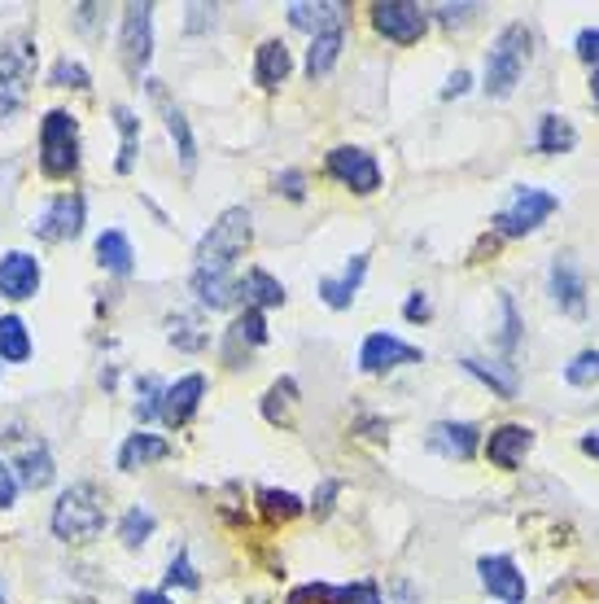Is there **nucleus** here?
Masks as SVG:
<instances>
[{
    "label": "nucleus",
    "mask_w": 599,
    "mask_h": 604,
    "mask_svg": "<svg viewBox=\"0 0 599 604\" xmlns=\"http://www.w3.org/2000/svg\"><path fill=\"white\" fill-rule=\"evenodd\" d=\"M106 530V504L93 483H75L53 504V534L62 543H93Z\"/></svg>",
    "instance_id": "nucleus-1"
},
{
    "label": "nucleus",
    "mask_w": 599,
    "mask_h": 604,
    "mask_svg": "<svg viewBox=\"0 0 599 604\" xmlns=\"http://www.w3.org/2000/svg\"><path fill=\"white\" fill-rule=\"evenodd\" d=\"M525 66H530V31L521 22H512V27L499 31V40L485 53V84H481L485 97H494V102L512 97L521 75H525Z\"/></svg>",
    "instance_id": "nucleus-2"
},
{
    "label": "nucleus",
    "mask_w": 599,
    "mask_h": 604,
    "mask_svg": "<svg viewBox=\"0 0 599 604\" xmlns=\"http://www.w3.org/2000/svg\"><path fill=\"white\" fill-rule=\"evenodd\" d=\"M254 242V220H249V211L245 206H233V211H224L215 224H211V233L202 237L197 245V267H206V272H233V258H240L245 250Z\"/></svg>",
    "instance_id": "nucleus-3"
},
{
    "label": "nucleus",
    "mask_w": 599,
    "mask_h": 604,
    "mask_svg": "<svg viewBox=\"0 0 599 604\" xmlns=\"http://www.w3.org/2000/svg\"><path fill=\"white\" fill-rule=\"evenodd\" d=\"M40 167L49 180H66L79 167V123L66 110H49L40 123Z\"/></svg>",
    "instance_id": "nucleus-4"
},
{
    "label": "nucleus",
    "mask_w": 599,
    "mask_h": 604,
    "mask_svg": "<svg viewBox=\"0 0 599 604\" xmlns=\"http://www.w3.org/2000/svg\"><path fill=\"white\" fill-rule=\"evenodd\" d=\"M556 206H560V198L547 193V189H516L512 206H503V211L494 215V229H499V237H525V233H534L547 215H556Z\"/></svg>",
    "instance_id": "nucleus-5"
},
{
    "label": "nucleus",
    "mask_w": 599,
    "mask_h": 604,
    "mask_svg": "<svg viewBox=\"0 0 599 604\" xmlns=\"http://www.w3.org/2000/svg\"><path fill=\"white\" fill-rule=\"evenodd\" d=\"M372 27L394 44H416L429 31V13L411 0H381L372 4Z\"/></svg>",
    "instance_id": "nucleus-6"
},
{
    "label": "nucleus",
    "mask_w": 599,
    "mask_h": 604,
    "mask_svg": "<svg viewBox=\"0 0 599 604\" xmlns=\"http://www.w3.org/2000/svg\"><path fill=\"white\" fill-rule=\"evenodd\" d=\"M122 62L127 71H145L153 57V4H127L122 9Z\"/></svg>",
    "instance_id": "nucleus-7"
},
{
    "label": "nucleus",
    "mask_w": 599,
    "mask_h": 604,
    "mask_svg": "<svg viewBox=\"0 0 599 604\" xmlns=\"http://www.w3.org/2000/svg\"><path fill=\"white\" fill-rule=\"evenodd\" d=\"M329 176L333 180H342V184H351L355 193H376L381 189V167H376V158L360 149V145H338V149H329Z\"/></svg>",
    "instance_id": "nucleus-8"
},
{
    "label": "nucleus",
    "mask_w": 599,
    "mask_h": 604,
    "mask_svg": "<svg viewBox=\"0 0 599 604\" xmlns=\"http://www.w3.org/2000/svg\"><path fill=\"white\" fill-rule=\"evenodd\" d=\"M31 229H35V237H44V242L79 237V229H84V198H79V193H62Z\"/></svg>",
    "instance_id": "nucleus-9"
},
{
    "label": "nucleus",
    "mask_w": 599,
    "mask_h": 604,
    "mask_svg": "<svg viewBox=\"0 0 599 604\" xmlns=\"http://www.w3.org/2000/svg\"><path fill=\"white\" fill-rule=\"evenodd\" d=\"M35 289H40V263L26 250L0 254V294L9 303H22V298H35Z\"/></svg>",
    "instance_id": "nucleus-10"
},
{
    "label": "nucleus",
    "mask_w": 599,
    "mask_h": 604,
    "mask_svg": "<svg viewBox=\"0 0 599 604\" xmlns=\"http://www.w3.org/2000/svg\"><path fill=\"white\" fill-rule=\"evenodd\" d=\"M420 360H425V351H420V347L398 342L394 333H372V338L363 342V351H360L363 372H385V368H398V363H420Z\"/></svg>",
    "instance_id": "nucleus-11"
},
{
    "label": "nucleus",
    "mask_w": 599,
    "mask_h": 604,
    "mask_svg": "<svg viewBox=\"0 0 599 604\" xmlns=\"http://www.w3.org/2000/svg\"><path fill=\"white\" fill-rule=\"evenodd\" d=\"M478 574H481V587H485L490 596H499L503 604L525 601V574H521L507 557H481Z\"/></svg>",
    "instance_id": "nucleus-12"
},
{
    "label": "nucleus",
    "mask_w": 599,
    "mask_h": 604,
    "mask_svg": "<svg viewBox=\"0 0 599 604\" xmlns=\"http://www.w3.org/2000/svg\"><path fill=\"white\" fill-rule=\"evenodd\" d=\"M202 394H206V377H202V372H189V377H180L175 385L162 390V407H158V416H162L167 425H184V421L197 412Z\"/></svg>",
    "instance_id": "nucleus-13"
},
{
    "label": "nucleus",
    "mask_w": 599,
    "mask_h": 604,
    "mask_svg": "<svg viewBox=\"0 0 599 604\" xmlns=\"http://www.w3.org/2000/svg\"><path fill=\"white\" fill-rule=\"evenodd\" d=\"M530 447H534V430H530V425H499V430H490L485 456H490V465H499V469H516Z\"/></svg>",
    "instance_id": "nucleus-14"
},
{
    "label": "nucleus",
    "mask_w": 599,
    "mask_h": 604,
    "mask_svg": "<svg viewBox=\"0 0 599 604\" xmlns=\"http://www.w3.org/2000/svg\"><path fill=\"white\" fill-rule=\"evenodd\" d=\"M478 443H481V430L469 425V421H438V425L429 430V447L442 452V456H451V460H469V456L478 452Z\"/></svg>",
    "instance_id": "nucleus-15"
},
{
    "label": "nucleus",
    "mask_w": 599,
    "mask_h": 604,
    "mask_svg": "<svg viewBox=\"0 0 599 604\" xmlns=\"http://www.w3.org/2000/svg\"><path fill=\"white\" fill-rule=\"evenodd\" d=\"M289 22L298 31H311V35H324V31H342V18H346V4L338 0H320V4H307V0H293L289 9Z\"/></svg>",
    "instance_id": "nucleus-16"
},
{
    "label": "nucleus",
    "mask_w": 599,
    "mask_h": 604,
    "mask_svg": "<svg viewBox=\"0 0 599 604\" xmlns=\"http://www.w3.org/2000/svg\"><path fill=\"white\" fill-rule=\"evenodd\" d=\"M552 298L569 316H582V307H587V285H582V272H578V263L569 254L552 263Z\"/></svg>",
    "instance_id": "nucleus-17"
},
{
    "label": "nucleus",
    "mask_w": 599,
    "mask_h": 604,
    "mask_svg": "<svg viewBox=\"0 0 599 604\" xmlns=\"http://www.w3.org/2000/svg\"><path fill=\"white\" fill-rule=\"evenodd\" d=\"M193 294H197L202 307L224 311V307H233L240 298V280L233 272H206V267H197L193 272Z\"/></svg>",
    "instance_id": "nucleus-18"
},
{
    "label": "nucleus",
    "mask_w": 599,
    "mask_h": 604,
    "mask_svg": "<svg viewBox=\"0 0 599 604\" xmlns=\"http://www.w3.org/2000/svg\"><path fill=\"white\" fill-rule=\"evenodd\" d=\"M289 71H293V57H289L285 40H263L254 53V80L263 88H280L289 80Z\"/></svg>",
    "instance_id": "nucleus-19"
},
{
    "label": "nucleus",
    "mask_w": 599,
    "mask_h": 604,
    "mask_svg": "<svg viewBox=\"0 0 599 604\" xmlns=\"http://www.w3.org/2000/svg\"><path fill=\"white\" fill-rule=\"evenodd\" d=\"M363 272H367V258H363V254H355V258L346 263V272H342V276H324V280H320V298H324L333 311L351 307V303H355V294H360Z\"/></svg>",
    "instance_id": "nucleus-20"
},
{
    "label": "nucleus",
    "mask_w": 599,
    "mask_h": 604,
    "mask_svg": "<svg viewBox=\"0 0 599 604\" xmlns=\"http://www.w3.org/2000/svg\"><path fill=\"white\" fill-rule=\"evenodd\" d=\"M13 478L22 486H31V490L53 483V456H49V447H44L40 438H26V443L18 447V474H13Z\"/></svg>",
    "instance_id": "nucleus-21"
},
{
    "label": "nucleus",
    "mask_w": 599,
    "mask_h": 604,
    "mask_svg": "<svg viewBox=\"0 0 599 604\" xmlns=\"http://www.w3.org/2000/svg\"><path fill=\"white\" fill-rule=\"evenodd\" d=\"M35 71V49L26 40L0 44V88H22Z\"/></svg>",
    "instance_id": "nucleus-22"
},
{
    "label": "nucleus",
    "mask_w": 599,
    "mask_h": 604,
    "mask_svg": "<svg viewBox=\"0 0 599 604\" xmlns=\"http://www.w3.org/2000/svg\"><path fill=\"white\" fill-rule=\"evenodd\" d=\"M149 93H153V102H158V106H162V115H167V131L180 140V162H184V171H193V162H197V145H193V131H189L184 110H175V106L167 102L162 84H149Z\"/></svg>",
    "instance_id": "nucleus-23"
},
{
    "label": "nucleus",
    "mask_w": 599,
    "mask_h": 604,
    "mask_svg": "<svg viewBox=\"0 0 599 604\" xmlns=\"http://www.w3.org/2000/svg\"><path fill=\"white\" fill-rule=\"evenodd\" d=\"M171 456V447L162 443V438H153V434H131L127 443H122L119 452V469H140V465H153V460H167Z\"/></svg>",
    "instance_id": "nucleus-24"
},
{
    "label": "nucleus",
    "mask_w": 599,
    "mask_h": 604,
    "mask_svg": "<svg viewBox=\"0 0 599 604\" xmlns=\"http://www.w3.org/2000/svg\"><path fill=\"white\" fill-rule=\"evenodd\" d=\"M97 263H101L106 272H119V276H127V272H131V263H136V250H131V242L122 237L119 229H110V233H101V237H97Z\"/></svg>",
    "instance_id": "nucleus-25"
},
{
    "label": "nucleus",
    "mask_w": 599,
    "mask_h": 604,
    "mask_svg": "<svg viewBox=\"0 0 599 604\" xmlns=\"http://www.w3.org/2000/svg\"><path fill=\"white\" fill-rule=\"evenodd\" d=\"M342 31H324V35H315L311 40V49H307V75L311 80H324L329 71H333V62H338V53H342Z\"/></svg>",
    "instance_id": "nucleus-26"
},
{
    "label": "nucleus",
    "mask_w": 599,
    "mask_h": 604,
    "mask_svg": "<svg viewBox=\"0 0 599 604\" xmlns=\"http://www.w3.org/2000/svg\"><path fill=\"white\" fill-rule=\"evenodd\" d=\"M240 294L263 311V307H280L285 303V285L271 276V272H263V267H254L245 280H240Z\"/></svg>",
    "instance_id": "nucleus-27"
},
{
    "label": "nucleus",
    "mask_w": 599,
    "mask_h": 604,
    "mask_svg": "<svg viewBox=\"0 0 599 604\" xmlns=\"http://www.w3.org/2000/svg\"><path fill=\"white\" fill-rule=\"evenodd\" d=\"M574 145H578L574 123L565 115H543V123H538V149L543 153H569Z\"/></svg>",
    "instance_id": "nucleus-28"
},
{
    "label": "nucleus",
    "mask_w": 599,
    "mask_h": 604,
    "mask_svg": "<svg viewBox=\"0 0 599 604\" xmlns=\"http://www.w3.org/2000/svg\"><path fill=\"white\" fill-rule=\"evenodd\" d=\"M31 356V333L18 316H0V360L4 363H22Z\"/></svg>",
    "instance_id": "nucleus-29"
},
{
    "label": "nucleus",
    "mask_w": 599,
    "mask_h": 604,
    "mask_svg": "<svg viewBox=\"0 0 599 604\" xmlns=\"http://www.w3.org/2000/svg\"><path fill=\"white\" fill-rule=\"evenodd\" d=\"M167 338H171L180 351H202V347L211 342V333L202 329V320H197V316H184V311H175V316L167 320Z\"/></svg>",
    "instance_id": "nucleus-30"
},
{
    "label": "nucleus",
    "mask_w": 599,
    "mask_h": 604,
    "mask_svg": "<svg viewBox=\"0 0 599 604\" xmlns=\"http://www.w3.org/2000/svg\"><path fill=\"white\" fill-rule=\"evenodd\" d=\"M293 403H298V385H293V377H280V381L267 390V399H263V416H267L271 425H289Z\"/></svg>",
    "instance_id": "nucleus-31"
},
{
    "label": "nucleus",
    "mask_w": 599,
    "mask_h": 604,
    "mask_svg": "<svg viewBox=\"0 0 599 604\" xmlns=\"http://www.w3.org/2000/svg\"><path fill=\"white\" fill-rule=\"evenodd\" d=\"M258 504H263V512H267L271 521H293V517L302 512V499H298V495H289V490H271V486L258 490Z\"/></svg>",
    "instance_id": "nucleus-32"
},
{
    "label": "nucleus",
    "mask_w": 599,
    "mask_h": 604,
    "mask_svg": "<svg viewBox=\"0 0 599 604\" xmlns=\"http://www.w3.org/2000/svg\"><path fill=\"white\" fill-rule=\"evenodd\" d=\"M464 372L478 377V381H485L499 399H516V377H512V372H499L494 363H481V360H464Z\"/></svg>",
    "instance_id": "nucleus-33"
},
{
    "label": "nucleus",
    "mask_w": 599,
    "mask_h": 604,
    "mask_svg": "<svg viewBox=\"0 0 599 604\" xmlns=\"http://www.w3.org/2000/svg\"><path fill=\"white\" fill-rule=\"evenodd\" d=\"M149 534H153V512H149V508H127L119 526L122 543H127V548H140Z\"/></svg>",
    "instance_id": "nucleus-34"
},
{
    "label": "nucleus",
    "mask_w": 599,
    "mask_h": 604,
    "mask_svg": "<svg viewBox=\"0 0 599 604\" xmlns=\"http://www.w3.org/2000/svg\"><path fill=\"white\" fill-rule=\"evenodd\" d=\"M324 604H381L376 583H355V587H320Z\"/></svg>",
    "instance_id": "nucleus-35"
},
{
    "label": "nucleus",
    "mask_w": 599,
    "mask_h": 604,
    "mask_svg": "<svg viewBox=\"0 0 599 604\" xmlns=\"http://www.w3.org/2000/svg\"><path fill=\"white\" fill-rule=\"evenodd\" d=\"M233 342H249V347H263V342H267V325H263V311H258V307H249L245 316H237Z\"/></svg>",
    "instance_id": "nucleus-36"
},
{
    "label": "nucleus",
    "mask_w": 599,
    "mask_h": 604,
    "mask_svg": "<svg viewBox=\"0 0 599 604\" xmlns=\"http://www.w3.org/2000/svg\"><path fill=\"white\" fill-rule=\"evenodd\" d=\"M565 381H569V385H596L599 381V351H582V356H574V363L565 368Z\"/></svg>",
    "instance_id": "nucleus-37"
},
{
    "label": "nucleus",
    "mask_w": 599,
    "mask_h": 604,
    "mask_svg": "<svg viewBox=\"0 0 599 604\" xmlns=\"http://www.w3.org/2000/svg\"><path fill=\"white\" fill-rule=\"evenodd\" d=\"M115 119H119V131H122L119 171L127 176V171H131V162H136V115H131L127 106H119V110H115Z\"/></svg>",
    "instance_id": "nucleus-38"
},
{
    "label": "nucleus",
    "mask_w": 599,
    "mask_h": 604,
    "mask_svg": "<svg viewBox=\"0 0 599 604\" xmlns=\"http://www.w3.org/2000/svg\"><path fill=\"white\" fill-rule=\"evenodd\" d=\"M158 407H162V385H158V377H140V399H136V421H149V416H158Z\"/></svg>",
    "instance_id": "nucleus-39"
},
{
    "label": "nucleus",
    "mask_w": 599,
    "mask_h": 604,
    "mask_svg": "<svg viewBox=\"0 0 599 604\" xmlns=\"http://www.w3.org/2000/svg\"><path fill=\"white\" fill-rule=\"evenodd\" d=\"M53 84H57V88H88V71H84L79 62L62 57V62L53 66Z\"/></svg>",
    "instance_id": "nucleus-40"
},
{
    "label": "nucleus",
    "mask_w": 599,
    "mask_h": 604,
    "mask_svg": "<svg viewBox=\"0 0 599 604\" xmlns=\"http://www.w3.org/2000/svg\"><path fill=\"white\" fill-rule=\"evenodd\" d=\"M276 189H280L289 202H302V198H307V180H302V171H280V176H276Z\"/></svg>",
    "instance_id": "nucleus-41"
},
{
    "label": "nucleus",
    "mask_w": 599,
    "mask_h": 604,
    "mask_svg": "<svg viewBox=\"0 0 599 604\" xmlns=\"http://www.w3.org/2000/svg\"><path fill=\"white\" fill-rule=\"evenodd\" d=\"M167 583H180V587H197V570L189 565V557L180 552L175 561H171V570H167Z\"/></svg>",
    "instance_id": "nucleus-42"
},
{
    "label": "nucleus",
    "mask_w": 599,
    "mask_h": 604,
    "mask_svg": "<svg viewBox=\"0 0 599 604\" xmlns=\"http://www.w3.org/2000/svg\"><path fill=\"white\" fill-rule=\"evenodd\" d=\"M578 57H582L587 66H596L599 71V27H591V31H582V35H578Z\"/></svg>",
    "instance_id": "nucleus-43"
},
{
    "label": "nucleus",
    "mask_w": 599,
    "mask_h": 604,
    "mask_svg": "<svg viewBox=\"0 0 599 604\" xmlns=\"http://www.w3.org/2000/svg\"><path fill=\"white\" fill-rule=\"evenodd\" d=\"M434 13H438L447 27H456V22H469V18L478 13V4H438Z\"/></svg>",
    "instance_id": "nucleus-44"
},
{
    "label": "nucleus",
    "mask_w": 599,
    "mask_h": 604,
    "mask_svg": "<svg viewBox=\"0 0 599 604\" xmlns=\"http://www.w3.org/2000/svg\"><path fill=\"white\" fill-rule=\"evenodd\" d=\"M13 495H18V478H13V465L0 456V508H9L13 504Z\"/></svg>",
    "instance_id": "nucleus-45"
},
{
    "label": "nucleus",
    "mask_w": 599,
    "mask_h": 604,
    "mask_svg": "<svg viewBox=\"0 0 599 604\" xmlns=\"http://www.w3.org/2000/svg\"><path fill=\"white\" fill-rule=\"evenodd\" d=\"M403 316H407V320H429V298H425V294H411L407 307H403Z\"/></svg>",
    "instance_id": "nucleus-46"
},
{
    "label": "nucleus",
    "mask_w": 599,
    "mask_h": 604,
    "mask_svg": "<svg viewBox=\"0 0 599 604\" xmlns=\"http://www.w3.org/2000/svg\"><path fill=\"white\" fill-rule=\"evenodd\" d=\"M469 88V71H456L451 80H447V88H442V97H460Z\"/></svg>",
    "instance_id": "nucleus-47"
},
{
    "label": "nucleus",
    "mask_w": 599,
    "mask_h": 604,
    "mask_svg": "<svg viewBox=\"0 0 599 604\" xmlns=\"http://www.w3.org/2000/svg\"><path fill=\"white\" fill-rule=\"evenodd\" d=\"M333 495H338V483H324V486H320V499H315V512H320V517H324V512L333 508Z\"/></svg>",
    "instance_id": "nucleus-48"
},
{
    "label": "nucleus",
    "mask_w": 599,
    "mask_h": 604,
    "mask_svg": "<svg viewBox=\"0 0 599 604\" xmlns=\"http://www.w3.org/2000/svg\"><path fill=\"white\" fill-rule=\"evenodd\" d=\"M578 447H582V452H587V456H596V460H599V430H587V434H582V443H578Z\"/></svg>",
    "instance_id": "nucleus-49"
},
{
    "label": "nucleus",
    "mask_w": 599,
    "mask_h": 604,
    "mask_svg": "<svg viewBox=\"0 0 599 604\" xmlns=\"http://www.w3.org/2000/svg\"><path fill=\"white\" fill-rule=\"evenodd\" d=\"M13 110H18V97H13V93H0V123L9 119Z\"/></svg>",
    "instance_id": "nucleus-50"
},
{
    "label": "nucleus",
    "mask_w": 599,
    "mask_h": 604,
    "mask_svg": "<svg viewBox=\"0 0 599 604\" xmlns=\"http://www.w3.org/2000/svg\"><path fill=\"white\" fill-rule=\"evenodd\" d=\"M136 604H171L162 592H136Z\"/></svg>",
    "instance_id": "nucleus-51"
},
{
    "label": "nucleus",
    "mask_w": 599,
    "mask_h": 604,
    "mask_svg": "<svg viewBox=\"0 0 599 604\" xmlns=\"http://www.w3.org/2000/svg\"><path fill=\"white\" fill-rule=\"evenodd\" d=\"M591 97H596V106H599V71H596V80H591Z\"/></svg>",
    "instance_id": "nucleus-52"
},
{
    "label": "nucleus",
    "mask_w": 599,
    "mask_h": 604,
    "mask_svg": "<svg viewBox=\"0 0 599 604\" xmlns=\"http://www.w3.org/2000/svg\"><path fill=\"white\" fill-rule=\"evenodd\" d=\"M0 604H4V592H0Z\"/></svg>",
    "instance_id": "nucleus-53"
}]
</instances>
